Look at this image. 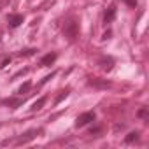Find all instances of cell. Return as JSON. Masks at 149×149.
Wrapping results in <instances>:
<instances>
[{
  "instance_id": "cell-1",
  "label": "cell",
  "mask_w": 149,
  "mask_h": 149,
  "mask_svg": "<svg viewBox=\"0 0 149 149\" xmlns=\"http://www.w3.org/2000/svg\"><path fill=\"white\" fill-rule=\"evenodd\" d=\"M63 35L68 39V40H76L77 35H79V23L76 19H68L65 25H63Z\"/></svg>"
},
{
  "instance_id": "cell-2",
  "label": "cell",
  "mask_w": 149,
  "mask_h": 149,
  "mask_svg": "<svg viewBox=\"0 0 149 149\" xmlns=\"http://www.w3.org/2000/svg\"><path fill=\"white\" fill-rule=\"evenodd\" d=\"M95 119H97L95 112H83V114H79V116H77V119H76V126H77V128H83V126H86V125L93 123Z\"/></svg>"
},
{
  "instance_id": "cell-3",
  "label": "cell",
  "mask_w": 149,
  "mask_h": 149,
  "mask_svg": "<svg viewBox=\"0 0 149 149\" xmlns=\"http://www.w3.org/2000/svg\"><path fill=\"white\" fill-rule=\"evenodd\" d=\"M40 133V130H28V132H25V133H21V137L18 139V144H26V142H30V140H33L37 135Z\"/></svg>"
},
{
  "instance_id": "cell-4",
  "label": "cell",
  "mask_w": 149,
  "mask_h": 149,
  "mask_svg": "<svg viewBox=\"0 0 149 149\" xmlns=\"http://www.w3.org/2000/svg\"><path fill=\"white\" fill-rule=\"evenodd\" d=\"M23 21H25L23 14H9V16H7V23H9L11 28H18Z\"/></svg>"
},
{
  "instance_id": "cell-5",
  "label": "cell",
  "mask_w": 149,
  "mask_h": 149,
  "mask_svg": "<svg viewBox=\"0 0 149 149\" xmlns=\"http://www.w3.org/2000/svg\"><path fill=\"white\" fill-rule=\"evenodd\" d=\"M56 58H58L56 53H47V54H44V56L40 58V65H42V67H51V65L56 61Z\"/></svg>"
},
{
  "instance_id": "cell-6",
  "label": "cell",
  "mask_w": 149,
  "mask_h": 149,
  "mask_svg": "<svg viewBox=\"0 0 149 149\" xmlns=\"http://www.w3.org/2000/svg\"><path fill=\"white\" fill-rule=\"evenodd\" d=\"M114 18H116V6H109L107 11H105V14H104V23L109 25V23L114 21Z\"/></svg>"
},
{
  "instance_id": "cell-7",
  "label": "cell",
  "mask_w": 149,
  "mask_h": 149,
  "mask_svg": "<svg viewBox=\"0 0 149 149\" xmlns=\"http://www.w3.org/2000/svg\"><path fill=\"white\" fill-rule=\"evenodd\" d=\"M98 63H100V67H102L104 70H112V65H114V60H112L111 56H102V58L98 60Z\"/></svg>"
},
{
  "instance_id": "cell-8",
  "label": "cell",
  "mask_w": 149,
  "mask_h": 149,
  "mask_svg": "<svg viewBox=\"0 0 149 149\" xmlns=\"http://www.w3.org/2000/svg\"><path fill=\"white\" fill-rule=\"evenodd\" d=\"M88 84H90V86H95V88H109V86H111L109 81H100V79H90Z\"/></svg>"
},
{
  "instance_id": "cell-9",
  "label": "cell",
  "mask_w": 149,
  "mask_h": 149,
  "mask_svg": "<svg viewBox=\"0 0 149 149\" xmlns=\"http://www.w3.org/2000/svg\"><path fill=\"white\" fill-rule=\"evenodd\" d=\"M21 104H23V98H9V100H6V105H9L11 109H18Z\"/></svg>"
},
{
  "instance_id": "cell-10",
  "label": "cell",
  "mask_w": 149,
  "mask_h": 149,
  "mask_svg": "<svg viewBox=\"0 0 149 149\" xmlns=\"http://www.w3.org/2000/svg\"><path fill=\"white\" fill-rule=\"evenodd\" d=\"M139 135H140L139 132H130V133H128V135L125 137V142H126V144H132V142L139 140Z\"/></svg>"
},
{
  "instance_id": "cell-11",
  "label": "cell",
  "mask_w": 149,
  "mask_h": 149,
  "mask_svg": "<svg viewBox=\"0 0 149 149\" xmlns=\"http://www.w3.org/2000/svg\"><path fill=\"white\" fill-rule=\"evenodd\" d=\"M46 104V97H42V98H39L37 102H33V105H32V111H39V109H42V105Z\"/></svg>"
},
{
  "instance_id": "cell-12",
  "label": "cell",
  "mask_w": 149,
  "mask_h": 149,
  "mask_svg": "<svg viewBox=\"0 0 149 149\" xmlns=\"http://www.w3.org/2000/svg\"><path fill=\"white\" fill-rule=\"evenodd\" d=\"M68 97V90H65V91H60V95L56 97V100H54V104H60L63 98H67Z\"/></svg>"
},
{
  "instance_id": "cell-13",
  "label": "cell",
  "mask_w": 149,
  "mask_h": 149,
  "mask_svg": "<svg viewBox=\"0 0 149 149\" xmlns=\"http://www.w3.org/2000/svg\"><path fill=\"white\" fill-rule=\"evenodd\" d=\"M35 51H37V49H32V47H30V49L19 51V54H21V56H32V54H35Z\"/></svg>"
},
{
  "instance_id": "cell-14",
  "label": "cell",
  "mask_w": 149,
  "mask_h": 149,
  "mask_svg": "<svg viewBox=\"0 0 149 149\" xmlns=\"http://www.w3.org/2000/svg\"><path fill=\"white\" fill-rule=\"evenodd\" d=\"M30 86H32L30 83H25V84H21V86H19V90H18V93H26V91L30 90Z\"/></svg>"
},
{
  "instance_id": "cell-15",
  "label": "cell",
  "mask_w": 149,
  "mask_h": 149,
  "mask_svg": "<svg viewBox=\"0 0 149 149\" xmlns=\"http://www.w3.org/2000/svg\"><path fill=\"white\" fill-rule=\"evenodd\" d=\"M128 7H137V0H123Z\"/></svg>"
},
{
  "instance_id": "cell-16",
  "label": "cell",
  "mask_w": 149,
  "mask_h": 149,
  "mask_svg": "<svg viewBox=\"0 0 149 149\" xmlns=\"http://www.w3.org/2000/svg\"><path fill=\"white\" fill-rule=\"evenodd\" d=\"M139 116H140V118H147V109H146V107H142V109L139 111Z\"/></svg>"
},
{
  "instance_id": "cell-17",
  "label": "cell",
  "mask_w": 149,
  "mask_h": 149,
  "mask_svg": "<svg viewBox=\"0 0 149 149\" xmlns=\"http://www.w3.org/2000/svg\"><path fill=\"white\" fill-rule=\"evenodd\" d=\"M54 76H56V72H51V76H46V77L42 79V84H44V83H47V81H49L51 77H54Z\"/></svg>"
}]
</instances>
